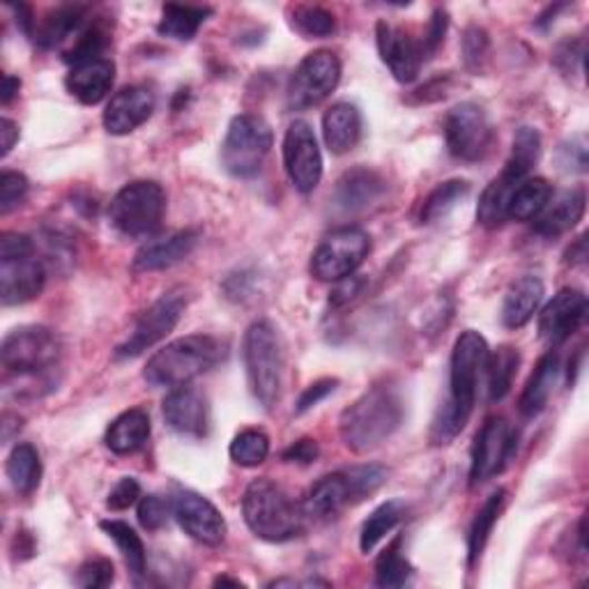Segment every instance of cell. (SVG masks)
I'll return each instance as SVG.
<instances>
[{"instance_id":"cell-55","label":"cell","mask_w":589,"mask_h":589,"mask_svg":"<svg viewBox=\"0 0 589 589\" xmlns=\"http://www.w3.org/2000/svg\"><path fill=\"white\" fill-rule=\"evenodd\" d=\"M36 251V242L21 233H6L0 238V258H19L23 253Z\"/></svg>"},{"instance_id":"cell-10","label":"cell","mask_w":589,"mask_h":589,"mask_svg":"<svg viewBox=\"0 0 589 589\" xmlns=\"http://www.w3.org/2000/svg\"><path fill=\"white\" fill-rule=\"evenodd\" d=\"M341 81V60L332 51L309 53L298 70L292 72L288 83V107L294 111H305L318 107L330 97Z\"/></svg>"},{"instance_id":"cell-22","label":"cell","mask_w":589,"mask_h":589,"mask_svg":"<svg viewBox=\"0 0 589 589\" xmlns=\"http://www.w3.org/2000/svg\"><path fill=\"white\" fill-rule=\"evenodd\" d=\"M196 242H199V231H178L171 236L150 240L137 251L132 268L134 272L169 270L193 251Z\"/></svg>"},{"instance_id":"cell-51","label":"cell","mask_w":589,"mask_h":589,"mask_svg":"<svg viewBox=\"0 0 589 589\" xmlns=\"http://www.w3.org/2000/svg\"><path fill=\"white\" fill-rule=\"evenodd\" d=\"M337 385H339V380H335V378H322V380L309 385V387L302 391V397H300L298 408H294V412H298V415H305L307 410L316 408L320 401H325L327 397L332 395V391L337 389Z\"/></svg>"},{"instance_id":"cell-52","label":"cell","mask_w":589,"mask_h":589,"mask_svg":"<svg viewBox=\"0 0 589 589\" xmlns=\"http://www.w3.org/2000/svg\"><path fill=\"white\" fill-rule=\"evenodd\" d=\"M560 157H562V167L567 171H576V173L587 171V143L582 137H576L569 143H565L560 150Z\"/></svg>"},{"instance_id":"cell-58","label":"cell","mask_w":589,"mask_h":589,"mask_svg":"<svg viewBox=\"0 0 589 589\" xmlns=\"http://www.w3.org/2000/svg\"><path fill=\"white\" fill-rule=\"evenodd\" d=\"M19 88H21V81L17 77H10V74L3 77V104L12 102V97L19 92Z\"/></svg>"},{"instance_id":"cell-32","label":"cell","mask_w":589,"mask_h":589,"mask_svg":"<svg viewBox=\"0 0 589 589\" xmlns=\"http://www.w3.org/2000/svg\"><path fill=\"white\" fill-rule=\"evenodd\" d=\"M6 472L19 496H30L42 479V461L38 449L30 442H19L8 456Z\"/></svg>"},{"instance_id":"cell-43","label":"cell","mask_w":589,"mask_h":589,"mask_svg":"<svg viewBox=\"0 0 589 589\" xmlns=\"http://www.w3.org/2000/svg\"><path fill=\"white\" fill-rule=\"evenodd\" d=\"M412 578V567L401 555V539H397L380 555L376 565V585L378 587H403Z\"/></svg>"},{"instance_id":"cell-29","label":"cell","mask_w":589,"mask_h":589,"mask_svg":"<svg viewBox=\"0 0 589 589\" xmlns=\"http://www.w3.org/2000/svg\"><path fill=\"white\" fill-rule=\"evenodd\" d=\"M150 438V417L143 408H132L113 419L107 431V447L118 456H129L146 447Z\"/></svg>"},{"instance_id":"cell-47","label":"cell","mask_w":589,"mask_h":589,"mask_svg":"<svg viewBox=\"0 0 589 589\" xmlns=\"http://www.w3.org/2000/svg\"><path fill=\"white\" fill-rule=\"evenodd\" d=\"M169 509H171L169 500H163L159 496H146L139 502V522L146 530L154 532V530L167 526Z\"/></svg>"},{"instance_id":"cell-17","label":"cell","mask_w":589,"mask_h":589,"mask_svg":"<svg viewBox=\"0 0 589 589\" xmlns=\"http://www.w3.org/2000/svg\"><path fill=\"white\" fill-rule=\"evenodd\" d=\"M587 316V298L582 290L565 288L543 307L539 316V335L550 346L565 343Z\"/></svg>"},{"instance_id":"cell-50","label":"cell","mask_w":589,"mask_h":589,"mask_svg":"<svg viewBox=\"0 0 589 589\" xmlns=\"http://www.w3.org/2000/svg\"><path fill=\"white\" fill-rule=\"evenodd\" d=\"M141 498V483L134 479V477H124L120 479L113 490L109 493V500H107V507L111 511H124L129 507H134Z\"/></svg>"},{"instance_id":"cell-6","label":"cell","mask_w":589,"mask_h":589,"mask_svg":"<svg viewBox=\"0 0 589 589\" xmlns=\"http://www.w3.org/2000/svg\"><path fill=\"white\" fill-rule=\"evenodd\" d=\"M167 214V193L152 180L124 184L109 206V219L124 238L154 236Z\"/></svg>"},{"instance_id":"cell-48","label":"cell","mask_w":589,"mask_h":589,"mask_svg":"<svg viewBox=\"0 0 589 589\" xmlns=\"http://www.w3.org/2000/svg\"><path fill=\"white\" fill-rule=\"evenodd\" d=\"M113 565L104 558H97V560H90L86 562L81 569H79V578L77 582L86 589H102V587H109L113 582Z\"/></svg>"},{"instance_id":"cell-4","label":"cell","mask_w":589,"mask_h":589,"mask_svg":"<svg viewBox=\"0 0 589 589\" xmlns=\"http://www.w3.org/2000/svg\"><path fill=\"white\" fill-rule=\"evenodd\" d=\"M226 359V343L210 335H189L157 350L146 365L143 378L152 387H184L212 371Z\"/></svg>"},{"instance_id":"cell-9","label":"cell","mask_w":589,"mask_h":589,"mask_svg":"<svg viewBox=\"0 0 589 589\" xmlns=\"http://www.w3.org/2000/svg\"><path fill=\"white\" fill-rule=\"evenodd\" d=\"M371 238L357 226H341L318 244L311 256V274L320 281H341L365 263Z\"/></svg>"},{"instance_id":"cell-26","label":"cell","mask_w":589,"mask_h":589,"mask_svg":"<svg viewBox=\"0 0 589 589\" xmlns=\"http://www.w3.org/2000/svg\"><path fill=\"white\" fill-rule=\"evenodd\" d=\"M322 137L332 154L350 152L362 137V113L350 102H337L322 116Z\"/></svg>"},{"instance_id":"cell-31","label":"cell","mask_w":589,"mask_h":589,"mask_svg":"<svg viewBox=\"0 0 589 589\" xmlns=\"http://www.w3.org/2000/svg\"><path fill=\"white\" fill-rule=\"evenodd\" d=\"M522 180L509 176L507 171L500 173V178H496L490 182L477 206V221L486 228H498L507 221V208H509V199L513 189L520 184Z\"/></svg>"},{"instance_id":"cell-18","label":"cell","mask_w":589,"mask_h":589,"mask_svg":"<svg viewBox=\"0 0 589 589\" xmlns=\"http://www.w3.org/2000/svg\"><path fill=\"white\" fill-rule=\"evenodd\" d=\"M376 42L382 62L387 64L389 72L395 74V79L399 83H412L419 74L423 58L419 44L410 38V32H406L395 23L378 21Z\"/></svg>"},{"instance_id":"cell-41","label":"cell","mask_w":589,"mask_h":589,"mask_svg":"<svg viewBox=\"0 0 589 589\" xmlns=\"http://www.w3.org/2000/svg\"><path fill=\"white\" fill-rule=\"evenodd\" d=\"M228 451L240 468H258L268 461L270 438L260 429H244L233 438Z\"/></svg>"},{"instance_id":"cell-12","label":"cell","mask_w":589,"mask_h":589,"mask_svg":"<svg viewBox=\"0 0 589 589\" xmlns=\"http://www.w3.org/2000/svg\"><path fill=\"white\" fill-rule=\"evenodd\" d=\"M184 307L187 298L182 294V290H171L167 294H161V298L139 318L134 332L129 335V339L118 346L116 359H134L146 350H150L152 346H157L161 339H167L180 322Z\"/></svg>"},{"instance_id":"cell-5","label":"cell","mask_w":589,"mask_h":589,"mask_svg":"<svg viewBox=\"0 0 589 589\" xmlns=\"http://www.w3.org/2000/svg\"><path fill=\"white\" fill-rule=\"evenodd\" d=\"M242 355L253 399L266 410H272L281 397L283 371V355L272 322L258 320L249 327L242 343Z\"/></svg>"},{"instance_id":"cell-24","label":"cell","mask_w":589,"mask_h":589,"mask_svg":"<svg viewBox=\"0 0 589 589\" xmlns=\"http://www.w3.org/2000/svg\"><path fill=\"white\" fill-rule=\"evenodd\" d=\"M585 203L587 199H585L582 189H569L558 196H550L548 206L535 219V231L541 238H560L569 233L571 228L582 219Z\"/></svg>"},{"instance_id":"cell-34","label":"cell","mask_w":589,"mask_h":589,"mask_svg":"<svg viewBox=\"0 0 589 589\" xmlns=\"http://www.w3.org/2000/svg\"><path fill=\"white\" fill-rule=\"evenodd\" d=\"M552 196V187L543 178H526L522 180L509 199L507 219L516 221H535L539 212L548 206Z\"/></svg>"},{"instance_id":"cell-23","label":"cell","mask_w":589,"mask_h":589,"mask_svg":"<svg viewBox=\"0 0 589 589\" xmlns=\"http://www.w3.org/2000/svg\"><path fill=\"white\" fill-rule=\"evenodd\" d=\"M116 81V64L109 58H97L81 64H74L72 72L64 79V86L86 107L100 104L111 92Z\"/></svg>"},{"instance_id":"cell-37","label":"cell","mask_w":589,"mask_h":589,"mask_svg":"<svg viewBox=\"0 0 589 589\" xmlns=\"http://www.w3.org/2000/svg\"><path fill=\"white\" fill-rule=\"evenodd\" d=\"M406 516V505L399 502V500H391V502H385L380 505L362 526V535H359V548H362V552H373L376 546L395 530L399 522L403 520Z\"/></svg>"},{"instance_id":"cell-7","label":"cell","mask_w":589,"mask_h":589,"mask_svg":"<svg viewBox=\"0 0 589 589\" xmlns=\"http://www.w3.org/2000/svg\"><path fill=\"white\" fill-rule=\"evenodd\" d=\"M272 148L270 124L251 113L236 116L221 143V163L233 178H253L260 173Z\"/></svg>"},{"instance_id":"cell-30","label":"cell","mask_w":589,"mask_h":589,"mask_svg":"<svg viewBox=\"0 0 589 589\" xmlns=\"http://www.w3.org/2000/svg\"><path fill=\"white\" fill-rule=\"evenodd\" d=\"M558 371H560L558 352H548L539 359L535 373L530 376L526 389H522V397H520V412L522 415L532 419V417L543 412V408L548 406V399L552 395L555 380H558Z\"/></svg>"},{"instance_id":"cell-8","label":"cell","mask_w":589,"mask_h":589,"mask_svg":"<svg viewBox=\"0 0 589 589\" xmlns=\"http://www.w3.org/2000/svg\"><path fill=\"white\" fill-rule=\"evenodd\" d=\"M60 352V341L51 330L40 325H28L17 327L3 339L0 362L10 376L38 378L58 367Z\"/></svg>"},{"instance_id":"cell-33","label":"cell","mask_w":589,"mask_h":589,"mask_svg":"<svg viewBox=\"0 0 589 589\" xmlns=\"http://www.w3.org/2000/svg\"><path fill=\"white\" fill-rule=\"evenodd\" d=\"M212 14L210 8H191V6H163L161 8V21L157 26L159 36L171 38L178 42H189L196 38V32L206 23V19Z\"/></svg>"},{"instance_id":"cell-42","label":"cell","mask_w":589,"mask_h":589,"mask_svg":"<svg viewBox=\"0 0 589 589\" xmlns=\"http://www.w3.org/2000/svg\"><path fill=\"white\" fill-rule=\"evenodd\" d=\"M292 28L305 38H330L337 30V19L332 12L318 6H298L290 12Z\"/></svg>"},{"instance_id":"cell-14","label":"cell","mask_w":589,"mask_h":589,"mask_svg":"<svg viewBox=\"0 0 589 589\" xmlns=\"http://www.w3.org/2000/svg\"><path fill=\"white\" fill-rule=\"evenodd\" d=\"M283 163L292 187L311 193L322 178V154L313 129L305 120H294L283 137Z\"/></svg>"},{"instance_id":"cell-53","label":"cell","mask_w":589,"mask_h":589,"mask_svg":"<svg viewBox=\"0 0 589 589\" xmlns=\"http://www.w3.org/2000/svg\"><path fill=\"white\" fill-rule=\"evenodd\" d=\"M320 456V447L316 440H298L294 445H290L286 451H283V461L288 463H300V466H311L318 461Z\"/></svg>"},{"instance_id":"cell-20","label":"cell","mask_w":589,"mask_h":589,"mask_svg":"<svg viewBox=\"0 0 589 589\" xmlns=\"http://www.w3.org/2000/svg\"><path fill=\"white\" fill-rule=\"evenodd\" d=\"M154 111V94L146 86H127L111 97L104 111V127L113 137H127Z\"/></svg>"},{"instance_id":"cell-3","label":"cell","mask_w":589,"mask_h":589,"mask_svg":"<svg viewBox=\"0 0 589 589\" xmlns=\"http://www.w3.org/2000/svg\"><path fill=\"white\" fill-rule=\"evenodd\" d=\"M242 516L247 528L263 541L283 543L300 537L307 528L305 509L292 502L286 490L270 481L256 479L247 486L242 498Z\"/></svg>"},{"instance_id":"cell-45","label":"cell","mask_w":589,"mask_h":589,"mask_svg":"<svg viewBox=\"0 0 589 589\" xmlns=\"http://www.w3.org/2000/svg\"><path fill=\"white\" fill-rule=\"evenodd\" d=\"M346 477H348V483L352 490V500L357 502V500L376 493V490L385 483L387 472L380 466H357V468L346 470Z\"/></svg>"},{"instance_id":"cell-27","label":"cell","mask_w":589,"mask_h":589,"mask_svg":"<svg viewBox=\"0 0 589 589\" xmlns=\"http://www.w3.org/2000/svg\"><path fill=\"white\" fill-rule=\"evenodd\" d=\"M543 300V283L539 277H520L518 281H513L505 294V302H502V325L509 327V330H520V327H526L539 305Z\"/></svg>"},{"instance_id":"cell-54","label":"cell","mask_w":589,"mask_h":589,"mask_svg":"<svg viewBox=\"0 0 589 589\" xmlns=\"http://www.w3.org/2000/svg\"><path fill=\"white\" fill-rule=\"evenodd\" d=\"M362 288H365V279L352 277V274L341 279V281H337V286H335V290L330 294V305H335V307L348 305L350 300L357 298L359 292H362Z\"/></svg>"},{"instance_id":"cell-38","label":"cell","mask_w":589,"mask_h":589,"mask_svg":"<svg viewBox=\"0 0 589 589\" xmlns=\"http://www.w3.org/2000/svg\"><path fill=\"white\" fill-rule=\"evenodd\" d=\"M100 528L107 532L109 539L116 541L118 550L122 552L124 565L127 569L132 571L137 578H141L146 573V546L141 541V537L134 532V528H129L127 522L122 520H102Z\"/></svg>"},{"instance_id":"cell-46","label":"cell","mask_w":589,"mask_h":589,"mask_svg":"<svg viewBox=\"0 0 589 589\" xmlns=\"http://www.w3.org/2000/svg\"><path fill=\"white\" fill-rule=\"evenodd\" d=\"M28 196V180L21 173L6 171L0 176V214H10Z\"/></svg>"},{"instance_id":"cell-15","label":"cell","mask_w":589,"mask_h":589,"mask_svg":"<svg viewBox=\"0 0 589 589\" xmlns=\"http://www.w3.org/2000/svg\"><path fill=\"white\" fill-rule=\"evenodd\" d=\"M47 270L38 251L19 258H0V300L6 307H19L40 298Z\"/></svg>"},{"instance_id":"cell-16","label":"cell","mask_w":589,"mask_h":589,"mask_svg":"<svg viewBox=\"0 0 589 589\" xmlns=\"http://www.w3.org/2000/svg\"><path fill=\"white\" fill-rule=\"evenodd\" d=\"M173 513L180 528L203 546H219L226 539V520L221 511L193 490H180L173 500Z\"/></svg>"},{"instance_id":"cell-13","label":"cell","mask_w":589,"mask_h":589,"mask_svg":"<svg viewBox=\"0 0 589 589\" xmlns=\"http://www.w3.org/2000/svg\"><path fill=\"white\" fill-rule=\"evenodd\" d=\"M516 451V431L505 417H490L475 438L470 486H479L500 475Z\"/></svg>"},{"instance_id":"cell-49","label":"cell","mask_w":589,"mask_h":589,"mask_svg":"<svg viewBox=\"0 0 589 589\" xmlns=\"http://www.w3.org/2000/svg\"><path fill=\"white\" fill-rule=\"evenodd\" d=\"M447 26H449V17L445 10H436L431 21H429V28L427 32H423V42L419 44L421 49V58H433L438 53V49L442 47L445 42V36H447Z\"/></svg>"},{"instance_id":"cell-56","label":"cell","mask_w":589,"mask_h":589,"mask_svg":"<svg viewBox=\"0 0 589 589\" xmlns=\"http://www.w3.org/2000/svg\"><path fill=\"white\" fill-rule=\"evenodd\" d=\"M17 139H19V127L10 118L0 120V157L10 154Z\"/></svg>"},{"instance_id":"cell-19","label":"cell","mask_w":589,"mask_h":589,"mask_svg":"<svg viewBox=\"0 0 589 589\" xmlns=\"http://www.w3.org/2000/svg\"><path fill=\"white\" fill-rule=\"evenodd\" d=\"M163 419L169 427L187 438H206L210 429L208 401L199 389L176 387L171 395L163 399Z\"/></svg>"},{"instance_id":"cell-57","label":"cell","mask_w":589,"mask_h":589,"mask_svg":"<svg viewBox=\"0 0 589 589\" xmlns=\"http://www.w3.org/2000/svg\"><path fill=\"white\" fill-rule=\"evenodd\" d=\"M585 258H587V236H580L576 247H571L567 251V263L571 266H582L585 263Z\"/></svg>"},{"instance_id":"cell-44","label":"cell","mask_w":589,"mask_h":589,"mask_svg":"<svg viewBox=\"0 0 589 589\" xmlns=\"http://www.w3.org/2000/svg\"><path fill=\"white\" fill-rule=\"evenodd\" d=\"M490 58V40L488 32L479 26H470L463 36V60L470 72H483Z\"/></svg>"},{"instance_id":"cell-11","label":"cell","mask_w":589,"mask_h":589,"mask_svg":"<svg viewBox=\"0 0 589 589\" xmlns=\"http://www.w3.org/2000/svg\"><path fill=\"white\" fill-rule=\"evenodd\" d=\"M445 141L456 159L481 161L496 143V129L479 104L463 102L445 118Z\"/></svg>"},{"instance_id":"cell-28","label":"cell","mask_w":589,"mask_h":589,"mask_svg":"<svg viewBox=\"0 0 589 589\" xmlns=\"http://www.w3.org/2000/svg\"><path fill=\"white\" fill-rule=\"evenodd\" d=\"M350 502L355 500L346 472H335L322 477L311 486L302 509L307 518H335Z\"/></svg>"},{"instance_id":"cell-25","label":"cell","mask_w":589,"mask_h":589,"mask_svg":"<svg viewBox=\"0 0 589 589\" xmlns=\"http://www.w3.org/2000/svg\"><path fill=\"white\" fill-rule=\"evenodd\" d=\"M90 26L88 10L83 6H60L32 28V40L42 49H53L70 40H77Z\"/></svg>"},{"instance_id":"cell-39","label":"cell","mask_w":589,"mask_h":589,"mask_svg":"<svg viewBox=\"0 0 589 589\" xmlns=\"http://www.w3.org/2000/svg\"><path fill=\"white\" fill-rule=\"evenodd\" d=\"M541 154V137L537 129L532 127H520L516 137H513V150L509 161L505 163V169L509 176L518 178V180H526L530 176V171L535 169V163L539 161Z\"/></svg>"},{"instance_id":"cell-1","label":"cell","mask_w":589,"mask_h":589,"mask_svg":"<svg viewBox=\"0 0 589 589\" xmlns=\"http://www.w3.org/2000/svg\"><path fill=\"white\" fill-rule=\"evenodd\" d=\"M488 355L490 350L486 339L475 330H468L456 339L449 365V397L440 406L431 427L433 445H449L466 429L475 410L477 387L481 373L486 371Z\"/></svg>"},{"instance_id":"cell-40","label":"cell","mask_w":589,"mask_h":589,"mask_svg":"<svg viewBox=\"0 0 589 589\" xmlns=\"http://www.w3.org/2000/svg\"><path fill=\"white\" fill-rule=\"evenodd\" d=\"M468 193H470V182H466V180H447V182L438 184L429 193V199L423 201L421 223H433V221L445 219L453 210V206L458 201H463Z\"/></svg>"},{"instance_id":"cell-35","label":"cell","mask_w":589,"mask_h":589,"mask_svg":"<svg viewBox=\"0 0 589 589\" xmlns=\"http://www.w3.org/2000/svg\"><path fill=\"white\" fill-rule=\"evenodd\" d=\"M520 355L513 346H500L493 355H488L486 373H488V399L498 403L502 401L513 385V378L518 373Z\"/></svg>"},{"instance_id":"cell-59","label":"cell","mask_w":589,"mask_h":589,"mask_svg":"<svg viewBox=\"0 0 589 589\" xmlns=\"http://www.w3.org/2000/svg\"><path fill=\"white\" fill-rule=\"evenodd\" d=\"M214 585H233V587H242V582H240V580H233V578H226V576L217 578V580H214Z\"/></svg>"},{"instance_id":"cell-36","label":"cell","mask_w":589,"mask_h":589,"mask_svg":"<svg viewBox=\"0 0 589 589\" xmlns=\"http://www.w3.org/2000/svg\"><path fill=\"white\" fill-rule=\"evenodd\" d=\"M505 502H507V490L505 488H498L493 496H490L483 507L477 511V518L472 522V528H470V537H468V558H470V565H475L479 558H481V552L488 543V537L490 532H493L496 528V522L505 509Z\"/></svg>"},{"instance_id":"cell-21","label":"cell","mask_w":589,"mask_h":589,"mask_svg":"<svg viewBox=\"0 0 589 589\" xmlns=\"http://www.w3.org/2000/svg\"><path fill=\"white\" fill-rule=\"evenodd\" d=\"M387 191L385 178L367 167H357L346 171L335 189V206L343 212H362L378 203Z\"/></svg>"},{"instance_id":"cell-2","label":"cell","mask_w":589,"mask_h":589,"mask_svg":"<svg viewBox=\"0 0 589 589\" xmlns=\"http://www.w3.org/2000/svg\"><path fill=\"white\" fill-rule=\"evenodd\" d=\"M403 421L397 387L376 385L341 415V438L355 453H367L395 436Z\"/></svg>"}]
</instances>
